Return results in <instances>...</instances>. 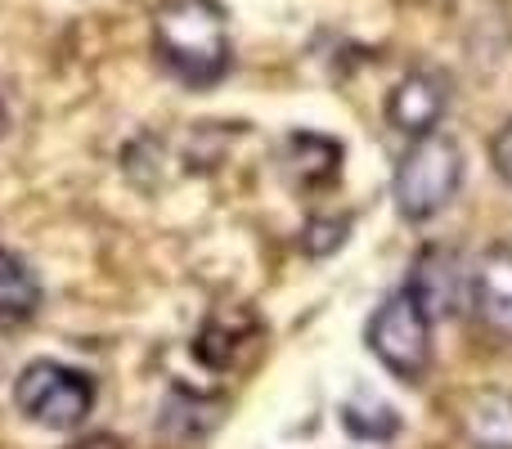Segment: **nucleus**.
Segmentation results:
<instances>
[{
    "instance_id": "f257e3e1",
    "label": "nucleus",
    "mask_w": 512,
    "mask_h": 449,
    "mask_svg": "<svg viewBox=\"0 0 512 449\" xmlns=\"http://www.w3.org/2000/svg\"><path fill=\"white\" fill-rule=\"evenodd\" d=\"M153 54L185 86H216L230 72V18L221 0H158Z\"/></svg>"
},
{
    "instance_id": "f03ea898",
    "label": "nucleus",
    "mask_w": 512,
    "mask_h": 449,
    "mask_svg": "<svg viewBox=\"0 0 512 449\" xmlns=\"http://www.w3.org/2000/svg\"><path fill=\"white\" fill-rule=\"evenodd\" d=\"M459 185H463V149L450 135L427 131V135H418L405 149V158H400L391 198H396V212L405 216L409 225H423L454 203Z\"/></svg>"
},
{
    "instance_id": "7ed1b4c3",
    "label": "nucleus",
    "mask_w": 512,
    "mask_h": 449,
    "mask_svg": "<svg viewBox=\"0 0 512 449\" xmlns=\"http://www.w3.org/2000/svg\"><path fill=\"white\" fill-rule=\"evenodd\" d=\"M364 337H369V351L378 355L382 369L405 382L423 378L427 364H432V315L409 283L378 301Z\"/></svg>"
},
{
    "instance_id": "20e7f679",
    "label": "nucleus",
    "mask_w": 512,
    "mask_h": 449,
    "mask_svg": "<svg viewBox=\"0 0 512 449\" xmlns=\"http://www.w3.org/2000/svg\"><path fill=\"white\" fill-rule=\"evenodd\" d=\"M14 405L27 423L50 432H77L95 409V382L59 360L27 364L14 382Z\"/></svg>"
},
{
    "instance_id": "39448f33",
    "label": "nucleus",
    "mask_w": 512,
    "mask_h": 449,
    "mask_svg": "<svg viewBox=\"0 0 512 449\" xmlns=\"http://www.w3.org/2000/svg\"><path fill=\"white\" fill-rule=\"evenodd\" d=\"M445 108H450V81H445V72L414 68V72H405V77L391 86L387 122L396 126L400 135L418 140V135H427V131H436V126H441Z\"/></svg>"
},
{
    "instance_id": "423d86ee",
    "label": "nucleus",
    "mask_w": 512,
    "mask_h": 449,
    "mask_svg": "<svg viewBox=\"0 0 512 449\" xmlns=\"http://www.w3.org/2000/svg\"><path fill=\"white\" fill-rule=\"evenodd\" d=\"M468 301L490 333L512 342V238H499L477 256L468 279Z\"/></svg>"
},
{
    "instance_id": "0eeeda50",
    "label": "nucleus",
    "mask_w": 512,
    "mask_h": 449,
    "mask_svg": "<svg viewBox=\"0 0 512 449\" xmlns=\"http://www.w3.org/2000/svg\"><path fill=\"white\" fill-rule=\"evenodd\" d=\"M468 279L472 270H463V261L450 252V247H423V256L409 270V288L418 292V301L427 306V315L441 319L454 315L468 297Z\"/></svg>"
},
{
    "instance_id": "6e6552de",
    "label": "nucleus",
    "mask_w": 512,
    "mask_h": 449,
    "mask_svg": "<svg viewBox=\"0 0 512 449\" xmlns=\"http://www.w3.org/2000/svg\"><path fill=\"white\" fill-rule=\"evenodd\" d=\"M41 310V279L18 252L0 247V328H18Z\"/></svg>"
},
{
    "instance_id": "1a4fd4ad",
    "label": "nucleus",
    "mask_w": 512,
    "mask_h": 449,
    "mask_svg": "<svg viewBox=\"0 0 512 449\" xmlns=\"http://www.w3.org/2000/svg\"><path fill=\"white\" fill-rule=\"evenodd\" d=\"M463 436L477 449H512V391H477L463 405Z\"/></svg>"
},
{
    "instance_id": "9d476101",
    "label": "nucleus",
    "mask_w": 512,
    "mask_h": 449,
    "mask_svg": "<svg viewBox=\"0 0 512 449\" xmlns=\"http://www.w3.org/2000/svg\"><path fill=\"white\" fill-rule=\"evenodd\" d=\"M248 337H252V324L234 333L230 324H221V319H212V324H203V333H198L194 355L207 364V369H230V364L239 360V346L248 342Z\"/></svg>"
},
{
    "instance_id": "9b49d317",
    "label": "nucleus",
    "mask_w": 512,
    "mask_h": 449,
    "mask_svg": "<svg viewBox=\"0 0 512 449\" xmlns=\"http://www.w3.org/2000/svg\"><path fill=\"white\" fill-rule=\"evenodd\" d=\"M490 158H495V171L504 176V185H512V122L495 135V144H490Z\"/></svg>"
},
{
    "instance_id": "f8f14e48",
    "label": "nucleus",
    "mask_w": 512,
    "mask_h": 449,
    "mask_svg": "<svg viewBox=\"0 0 512 449\" xmlns=\"http://www.w3.org/2000/svg\"><path fill=\"white\" fill-rule=\"evenodd\" d=\"M77 449H117V441H108V436H90V441L77 445Z\"/></svg>"
}]
</instances>
